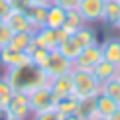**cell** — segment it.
<instances>
[{"label":"cell","mask_w":120,"mask_h":120,"mask_svg":"<svg viewBox=\"0 0 120 120\" xmlns=\"http://www.w3.org/2000/svg\"><path fill=\"white\" fill-rule=\"evenodd\" d=\"M4 79L12 85L14 91H24L30 93L38 87H43V85L51 83V77L43 71V69L36 67L34 63L28 65H20V67H12V69H4Z\"/></svg>","instance_id":"1"},{"label":"cell","mask_w":120,"mask_h":120,"mask_svg":"<svg viewBox=\"0 0 120 120\" xmlns=\"http://www.w3.org/2000/svg\"><path fill=\"white\" fill-rule=\"evenodd\" d=\"M71 79H73V94L79 98L83 97H97L101 93V83L93 75V71L87 69H71Z\"/></svg>","instance_id":"2"},{"label":"cell","mask_w":120,"mask_h":120,"mask_svg":"<svg viewBox=\"0 0 120 120\" xmlns=\"http://www.w3.org/2000/svg\"><path fill=\"white\" fill-rule=\"evenodd\" d=\"M30 97V106H32V114L34 112H41V110H49V108L55 106L57 97L55 93L51 91L49 85H43V87H38L34 91L28 93Z\"/></svg>","instance_id":"3"},{"label":"cell","mask_w":120,"mask_h":120,"mask_svg":"<svg viewBox=\"0 0 120 120\" xmlns=\"http://www.w3.org/2000/svg\"><path fill=\"white\" fill-rule=\"evenodd\" d=\"M8 112L12 118H18V120H30L32 116V106H30V97L28 93L24 91H14L12 98L8 102Z\"/></svg>","instance_id":"4"},{"label":"cell","mask_w":120,"mask_h":120,"mask_svg":"<svg viewBox=\"0 0 120 120\" xmlns=\"http://www.w3.org/2000/svg\"><path fill=\"white\" fill-rule=\"evenodd\" d=\"M104 2L106 0H81L77 6V12L83 16L85 24H98L102 22Z\"/></svg>","instance_id":"5"},{"label":"cell","mask_w":120,"mask_h":120,"mask_svg":"<svg viewBox=\"0 0 120 120\" xmlns=\"http://www.w3.org/2000/svg\"><path fill=\"white\" fill-rule=\"evenodd\" d=\"M71 69H73V61H69L63 53H59V49H51L47 65L43 67V71L53 79V77H59V75L71 73Z\"/></svg>","instance_id":"6"},{"label":"cell","mask_w":120,"mask_h":120,"mask_svg":"<svg viewBox=\"0 0 120 120\" xmlns=\"http://www.w3.org/2000/svg\"><path fill=\"white\" fill-rule=\"evenodd\" d=\"M101 59H102L101 43H94V45H89V47H83L81 49V53H79L77 59L73 61V67L75 69H87V71H93V67L101 61Z\"/></svg>","instance_id":"7"},{"label":"cell","mask_w":120,"mask_h":120,"mask_svg":"<svg viewBox=\"0 0 120 120\" xmlns=\"http://www.w3.org/2000/svg\"><path fill=\"white\" fill-rule=\"evenodd\" d=\"M32 63V59L26 51H16L12 47H2L0 49V65L4 69H12V67H20V65H28Z\"/></svg>","instance_id":"8"},{"label":"cell","mask_w":120,"mask_h":120,"mask_svg":"<svg viewBox=\"0 0 120 120\" xmlns=\"http://www.w3.org/2000/svg\"><path fill=\"white\" fill-rule=\"evenodd\" d=\"M34 43L39 47H45V49H57L59 45V34L57 30H51L47 26L38 28L34 32Z\"/></svg>","instance_id":"9"},{"label":"cell","mask_w":120,"mask_h":120,"mask_svg":"<svg viewBox=\"0 0 120 120\" xmlns=\"http://www.w3.org/2000/svg\"><path fill=\"white\" fill-rule=\"evenodd\" d=\"M4 24H6L14 34H16V32H36L34 26L30 24V20H28V16H26L24 10H16V8H14L12 12L6 16Z\"/></svg>","instance_id":"10"},{"label":"cell","mask_w":120,"mask_h":120,"mask_svg":"<svg viewBox=\"0 0 120 120\" xmlns=\"http://www.w3.org/2000/svg\"><path fill=\"white\" fill-rule=\"evenodd\" d=\"M49 87H51V91L55 93L57 98L73 94V79H71V73H65V75H59V77H53L51 83H49Z\"/></svg>","instance_id":"11"},{"label":"cell","mask_w":120,"mask_h":120,"mask_svg":"<svg viewBox=\"0 0 120 120\" xmlns=\"http://www.w3.org/2000/svg\"><path fill=\"white\" fill-rule=\"evenodd\" d=\"M101 49H102V59H106V61H110L118 67L120 65V38H106L101 43Z\"/></svg>","instance_id":"12"},{"label":"cell","mask_w":120,"mask_h":120,"mask_svg":"<svg viewBox=\"0 0 120 120\" xmlns=\"http://www.w3.org/2000/svg\"><path fill=\"white\" fill-rule=\"evenodd\" d=\"M24 12H26V16L30 20V24L34 26V30L45 26V16H47V6L45 4H28Z\"/></svg>","instance_id":"13"},{"label":"cell","mask_w":120,"mask_h":120,"mask_svg":"<svg viewBox=\"0 0 120 120\" xmlns=\"http://www.w3.org/2000/svg\"><path fill=\"white\" fill-rule=\"evenodd\" d=\"M75 116L79 120H93L97 116V97H83L79 98Z\"/></svg>","instance_id":"14"},{"label":"cell","mask_w":120,"mask_h":120,"mask_svg":"<svg viewBox=\"0 0 120 120\" xmlns=\"http://www.w3.org/2000/svg\"><path fill=\"white\" fill-rule=\"evenodd\" d=\"M120 22V0H106L102 12V24L108 28H116Z\"/></svg>","instance_id":"15"},{"label":"cell","mask_w":120,"mask_h":120,"mask_svg":"<svg viewBox=\"0 0 120 120\" xmlns=\"http://www.w3.org/2000/svg\"><path fill=\"white\" fill-rule=\"evenodd\" d=\"M71 38L79 43V47H81V49H83V47H89V45H94V43H98L97 30H94V28H89V24H85L83 28H79Z\"/></svg>","instance_id":"16"},{"label":"cell","mask_w":120,"mask_h":120,"mask_svg":"<svg viewBox=\"0 0 120 120\" xmlns=\"http://www.w3.org/2000/svg\"><path fill=\"white\" fill-rule=\"evenodd\" d=\"M65 16H67V10H63L57 4H49L47 6V16H45V26L51 30H59L65 22Z\"/></svg>","instance_id":"17"},{"label":"cell","mask_w":120,"mask_h":120,"mask_svg":"<svg viewBox=\"0 0 120 120\" xmlns=\"http://www.w3.org/2000/svg\"><path fill=\"white\" fill-rule=\"evenodd\" d=\"M85 26V20H83V16L77 12V10H67V16H65V22H63V26H61V30L67 36H73L75 32H77L79 28H83Z\"/></svg>","instance_id":"18"},{"label":"cell","mask_w":120,"mask_h":120,"mask_svg":"<svg viewBox=\"0 0 120 120\" xmlns=\"http://www.w3.org/2000/svg\"><path fill=\"white\" fill-rule=\"evenodd\" d=\"M93 75L98 79V83H104V81H108V79H112L116 75V65L106 61V59H101L93 67Z\"/></svg>","instance_id":"19"},{"label":"cell","mask_w":120,"mask_h":120,"mask_svg":"<svg viewBox=\"0 0 120 120\" xmlns=\"http://www.w3.org/2000/svg\"><path fill=\"white\" fill-rule=\"evenodd\" d=\"M118 106H120V104L114 102L112 98H108L106 94H102V93L97 94V116H106V118H110Z\"/></svg>","instance_id":"20"},{"label":"cell","mask_w":120,"mask_h":120,"mask_svg":"<svg viewBox=\"0 0 120 120\" xmlns=\"http://www.w3.org/2000/svg\"><path fill=\"white\" fill-rule=\"evenodd\" d=\"M77 104H79V97H75V94H69V97H61L57 98L55 102V110L59 116H67V114H75L77 110Z\"/></svg>","instance_id":"21"},{"label":"cell","mask_w":120,"mask_h":120,"mask_svg":"<svg viewBox=\"0 0 120 120\" xmlns=\"http://www.w3.org/2000/svg\"><path fill=\"white\" fill-rule=\"evenodd\" d=\"M32 39H34V32H16L10 39L8 47L16 49V51H26L28 45L32 43Z\"/></svg>","instance_id":"22"},{"label":"cell","mask_w":120,"mask_h":120,"mask_svg":"<svg viewBox=\"0 0 120 120\" xmlns=\"http://www.w3.org/2000/svg\"><path fill=\"white\" fill-rule=\"evenodd\" d=\"M101 93L106 94L108 98H112L114 102L120 104V81H118L116 75H114L112 79H108V81L101 83Z\"/></svg>","instance_id":"23"},{"label":"cell","mask_w":120,"mask_h":120,"mask_svg":"<svg viewBox=\"0 0 120 120\" xmlns=\"http://www.w3.org/2000/svg\"><path fill=\"white\" fill-rule=\"evenodd\" d=\"M57 49H59V53H63V55L69 59V61H75V59H77V55L81 53V47H79V43L75 41L71 36L65 39V41H61V43H59V45H57Z\"/></svg>","instance_id":"24"},{"label":"cell","mask_w":120,"mask_h":120,"mask_svg":"<svg viewBox=\"0 0 120 120\" xmlns=\"http://www.w3.org/2000/svg\"><path fill=\"white\" fill-rule=\"evenodd\" d=\"M12 94H14L12 85H10L4 77H0V106L6 108L8 102H10V98H12Z\"/></svg>","instance_id":"25"},{"label":"cell","mask_w":120,"mask_h":120,"mask_svg":"<svg viewBox=\"0 0 120 120\" xmlns=\"http://www.w3.org/2000/svg\"><path fill=\"white\" fill-rule=\"evenodd\" d=\"M30 120H61V116L57 114L55 108H49V110H41V112H34Z\"/></svg>","instance_id":"26"},{"label":"cell","mask_w":120,"mask_h":120,"mask_svg":"<svg viewBox=\"0 0 120 120\" xmlns=\"http://www.w3.org/2000/svg\"><path fill=\"white\" fill-rule=\"evenodd\" d=\"M12 36H14V32L10 30L6 24H4L2 28H0V49L2 47H6L8 43H10V39H12Z\"/></svg>","instance_id":"27"},{"label":"cell","mask_w":120,"mask_h":120,"mask_svg":"<svg viewBox=\"0 0 120 120\" xmlns=\"http://www.w3.org/2000/svg\"><path fill=\"white\" fill-rule=\"evenodd\" d=\"M51 2L57 4V6H61L63 10H77L81 0H51Z\"/></svg>","instance_id":"28"},{"label":"cell","mask_w":120,"mask_h":120,"mask_svg":"<svg viewBox=\"0 0 120 120\" xmlns=\"http://www.w3.org/2000/svg\"><path fill=\"white\" fill-rule=\"evenodd\" d=\"M12 2H10V0H0V18L2 20H6V16L10 12H12Z\"/></svg>","instance_id":"29"},{"label":"cell","mask_w":120,"mask_h":120,"mask_svg":"<svg viewBox=\"0 0 120 120\" xmlns=\"http://www.w3.org/2000/svg\"><path fill=\"white\" fill-rule=\"evenodd\" d=\"M12 116H10V112H8V108H4V106H0V120H10Z\"/></svg>","instance_id":"30"},{"label":"cell","mask_w":120,"mask_h":120,"mask_svg":"<svg viewBox=\"0 0 120 120\" xmlns=\"http://www.w3.org/2000/svg\"><path fill=\"white\" fill-rule=\"evenodd\" d=\"M26 4H45V6H49L51 0H26Z\"/></svg>","instance_id":"31"},{"label":"cell","mask_w":120,"mask_h":120,"mask_svg":"<svg viewBox=\"0 0 120 120\" xmlns=\"http://www.w3.org/2000/svg\"><path fill=\"white\" fill-rule=\"evenodd\" d=\"M110 120H120V106L116 108V110H114V114L110 116Z\"/></svg>","instance_id":"32"},{"label":"cell","mask_w":120,"mask_h":120,"mask_svg":"<svg viewBox=\"0 0 120 120\" xmlns=\"http://www.w3.org/2000/svg\"><path fill=\"white\" fill-rule=\"evenodd\" d=\"M61 120H79L75 114H67V116H61Z\"/></svg>","instance_id":"33"},{"label":"cell","mask_w":120,"mask_h":120,"mask_svg":"<svg viewBox=\"0 0 120 120\" xmlns=\"http://www.w3.org/2000/svg\"><path fill=\"white\" fill-rule=\"evenodd\" d=\"M93 120H110V118H106V116H94Z\"/></svg>","instance_id":"34"},{"label":"cell","mask_w":120,"mask_h":120,"mask_svg":"<svg viewBox=\"0 0 120 120\" xmlns=\"http://www.w3.org/2000/svg\"><path fill=\"white\" fill-rule=\"evenodd\" d=\"M116 77H118V81H120V65L116 67Z\"/></svg>","instance_id":"35"},{"label":"cell","mask_w":120,"mask_h":120,"mask_svg":"<svg viewBox=\"0 0 120 120\" xmlns=\"http://www.w3.org/2000/svg\"><path fill=\"white\" fill-rule=\"evenodd\" d=\"M2 26H4V20H2V18H0V28H2Z\"/></svg>","instance_id":"36"},{"label":"cell","mask_w":120,"mask_h":120,"mask_svg":"<svg viewBox=\"0 0 120 120\" xmlns=\"http://www.w3.org/2000/svg\"><path fill=\"white\" fill-rule=\"evenodd\" d=\"M116 30H118V32H120V22H118V26H116Z\"/></svg>","instance_id":"37"},{"label":"cell","mask_w":120,"mask_h":120,"mask_svg":"<svg viewBox=\"0 0 120 120\" xmlns=\"http://www.w3.org/2000/svg\"><path fill=\"white\" fill-rule=\"evenodd\" d=\"M10 120H18V118H10Z\"/></svg>","instance_id":"38"}]
</instances>
